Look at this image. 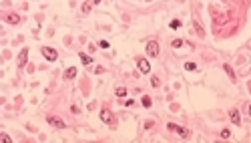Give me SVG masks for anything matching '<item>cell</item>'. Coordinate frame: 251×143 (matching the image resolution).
I'll use <instances>...</instances> for the list:
<instances>
[{
    "instance_id": "4",
    "label": "cell",
    "mask_w": 251,
    "mask_h": 143,
    "mask_svg": "<svg viewBox=\"0 0 251 143\" xmlns=\"http://www.w3.org/2000/svg\"><path fill=\"white\" fill-rule=\"evenodd\" d=\"M42 56H44V59H46V61H56V50H54V48H50V47H44L42 48Z\"/></svg>"
},
{
    "instance_id": "16",
    "label": "cell",
    "mask_w": 251,
    "mask_h": 143,
    "mask_svg": "<svg viewBox=\"0 0 251 143\" xmlns=\"http://www.w3.org/2000/svg\"><path fill=\"white\" fill-rule=\"evenodd\" d=\"M185 68H187V71H195V68H197V65H195V62H187Z\"/></svg>"
},
{
    "instance_id": "13",
    "label": "cell",
    "mask_w": 251,
    "mask_h": 143,
    "mask_svg": "<svg viewBox=\"0 0 251 143\" xmlns=\"http://www.w3.org/2000/svg\"><path fill=\"white\" fill-rule=\"evenodd\" d=\"M225 73H227V75L231 77V81H235V73L231 71V67H229V65H225Z\"/></svg>"
},
{
    "instance_id": "1",
    "label": "cell",
    "mask_w": 251,
    "mask_h": 143,
    "mask_svg": "<svg viewBox=\"0 0 251 143\" xmlns=\"http://www.w3.org/2000/svg\"><path fill=\"white\" fill-rule=\"evenodd\" d=\"M46 121H48V125H52V127H56V129H64L66 127V123L62 121V119H58V117H54V115H48Z\"/></svg>"
},
{
    "instance_id": "9",
    "label": "cell",
    "mask_w": 251,
    "mask_h": 143,
    "mask_svg": "<svg viewBox=\"0 0 251 143\" xmlns=\"http://www.w3.org/2000/svg\"><path fill=\"white\" fill-rule=\"evenodd\" d=\"M76 77V68L70 67V68H66V73H64V79H74Z\"/></svg>"
},
{
    "instance_id": "6",
    "label": "cell",
    "mask_w": 251,
    "mask_h": 143,
    "mask_svg": "<svg viewBox=\"0 0 251 143\" xmlns=\"http://www.w3.org/2000/svg\"><path fill=\"white\" fill-rule=\"evenodd\" d=\"M26 61H28V48H22L20 55H18V67H24Z\"/></svg>"
},
{
    "instance_id": "7",
    "label": "cell",
    "mask_w": 251,
    "mask_h": 143,
    "mask_svg": "<svg viewBox=\"0 0 251 143\" xmlns=\"http://www.w3.org/2000/svg\"><path fill=\"white\" fill-rule=\"evenodd\" d=\"M100 119H103L105 123H112V115H111V111H109V109H103V111H100Z\"/></svg>"
},
{
    "instance_id": "10",
    "label": "cell",
    "mask_w": 251,
    "mask_h": 143,
    "mask_svg": "<svg viewBox=\"0 0 251 143\" xmlns=\"http://www.w3.org/2000/svg\"><path fill=\"white\" fill-rule=\"evenodd\" d=\"M6 20L10 22V24H18L20 16H18V14H8V16H6Z\"/></svg>"
},
{
    "instance_id": "22",
    "label": "cell",
    "mask_w": 251,
    "mask_h": 143,
    "mask_svg": "<svg viewBox=\"0 0 251 143\" xmlns=\"http://www.w3.org/2000/svg\"><path fill=\"white\" fill-rule=\"evenodd\" d=\"M249 113H251V105H249Z\"/></svg>"
},
{
    "instance_id": "3",
    "label": "cell",
    "mask_w": 251,
    "mask_h": 143,
    "mask_svg": "<svg viewBox=\"0 0 251 143\" xmlns=\"http://www.w3.org/2000/svg\"><path fill=\"white\" fill-rule=\"evenodd\" d=\"M147 53H149V56H157L159 55V42L157 41H149L147 42Z\"/></svg>"
},
{
    "instance_id": "23",
    "label": "cell",
    "mask_w": 251,
    "mask_h": 143,
    "mask_svg": "<svg viewBox=\"0 0 251 143\" xmlns=\"http://www.w3.org/2000/svg\"><path fill=\"white\" fill-rule=\"evenodd\" d=\"M249 89H251V87H249Z\"/></svg>"
},
{
    "instance_id": "5",
    "label": "cell",
    "mask_w": 251,
    "mask_h": 143,
    "mask_svg": "<svg viewBox=\"0 0 251 143\" xmlns=\"http://www.w3.org/2000/svg\"><path fill=\"white\" fill-rule=\"evenodd\" d=\"M137 65H139V71H141V73H145V75L151 71V65H149V61H145V59H139Z\"/></svg>"
},
{
    "instance_id": "19",
    "label": "cell",
    "mask_w": 251,
    "mask_h": 143,
    "mask_svg": "<svg viewBox=\"0 0 251 143\" xmlns=\"http://www.w3.org/2000/svg\"><path fill=\"white\" fill-rule=\"evenodd\" d=\"M229 135H231V133H229V129H223V131H221V137H223V139H229Z\"/></svg>"
},
{
    "instance_id": "17",
    "label": "cell",
    "mask_w": 251,
    "mask_h": 143,
    "mask_svg": "<svg viewBox=\"0 0 251 143\" xmlns=\"http://www.w3.org/2000/svg\"><path fill=\"white\" fill-rule=\"evenodd\" d=\"M169 26H171V28H179V26H181V20H171Z\"/></svg>"
},
{
    "instance_id": "2",
    "label": "cell",
    "mask_w": 251,
    "mask_h": 143,
    "mask_svg": "<svg viewBox=\"0 0 251 143\" xmlns=\"http://www.w3.org/2000/svg\"><path fill=\"white\" fill-rule=\"evenodd\" d=\"M167 129H169V131H175V133H179L181 137H189V131H187L185 127H179V125H175V123H169V125H167Z\"/></svg>"
},
{
    "instance_id": "8",
    "label": "cell",
    "mask_w": 251,
    "mask_h": 143,
    "mask_svg": "<svg viewBox=\"0 0 251 143\" xmlns=\"http://www.w3.org/2000/svg\"><path fill=\"white\" fill-rule=\"evenodd\" d=\"M229 115H231V121L235 123V125H241V115H239L237 109H231V113H229Z\"/></svg>"
},
{
    "instance_id": "21",
    "label": "cell",
    "mask_w": 251,
    "mask_h": 143,
    "mask_svg": "<svg viewBox=\"0 0 251 143\" xmlns=\"http://www.w3.org/2000/svg\"><path fill=\"white\" fill-rule=\"evenodd\" d=\"M93 2H94V4H99V2H100V0H93Z\"/></svg>"
},
{
    "instance_id": "15",
    "label": "cell",
    "mask_w": 251,
    "mask_h": 143,
    "mask_svg": "<svg viewBox=\"0 0 251 143\" xmlns=\"http://www.w3.org/2000/svg\"><path fill=\"white\" fill-rule=\"evenodd\" d=\"M127 95V89L125 87H119L117 89V97H125Z\"/></svg>"
},
{
    "instance_id": "18",
    "label": "cell",
    "mask_w": 251,
    "mask_h": 143,
    "mask_svg": "<svg viewBox=\"0 0 251 143\" xmlns=\"http://www.w3.org/2000/svg\"><path fill=\"white\" fill-rule=\"evenodd\" d=\"M151 85H153V87H159V85H161V81H159L157 77H153V79H151Z\"/></svg>"
},
{
    "instance_id": "20",
    "label": "cell",
    "mask_w": 251,
    "mask_h": 143,
    "mask_svg": "<svg viewBox=\"0 0 251 143\" xmlns=\"http://www.w3.org/2000/svg\"><path fill=\"white\" fill-rule=\"evenodd\" d=\"M195 28H197V32H199V34H201V36H203V34H205V32H203V28H201V26H199V24H197V22H195Z\"/></svg>"
},
{
    "instance_id": "14",
    "label": "cell",
    "mask_w": 251,
    "mask_h": 143,
    "mask_svg": "<svg viewBox=\"0 0 251 143\" xmlns=\"http://www.w3.org/2000/svg\"><path fill=\"white\" fill-rule=\"evenodd\" d=\"M171 47H173V48H179V47H183V41H179V38H175V41L171 42Z\"/></svg>"
},
{
    "instance_id": "11",
    "label": "cell",
    "mask_w": 251,
    "mask_h": 143,
    "mask_svg": "<svg viewBox=\"0 0 251 143\" xmlns=\"http://www.w3.org/2000/svg\"><path fill=\"white\" fill-rule=\"evenodd\" d=\"M141 103H143V107H151L153 105V101H151V97H143V99H141Z\"/></svg>"
},
{
    "instance_id": "12",
    "label": "cell",
    "mask_w": 251,
    "mask_h": 143,
    "mask_svg": "<svg viewBox=\"0 0 251 143\" xmlns=\"http://www.w3.org/2000/svg\"><path fill=\"white\" fill-rule=\"evenodd\" d=\"M80 61L85 62V65H91V62H93V61H91V56L85 55V53H80Z\"/></svg>"
}]
</instances>
